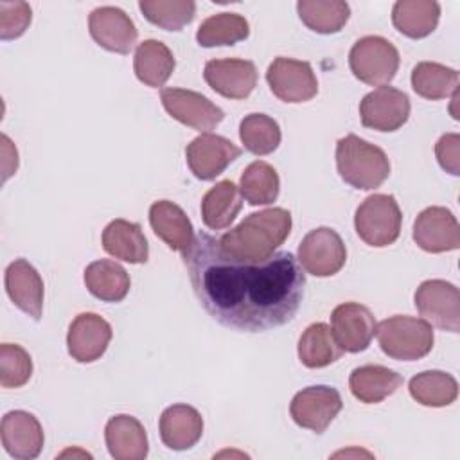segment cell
Returning <instances> with one entry per match:
<instances>
[{
    "label": "cell",
    "instance_id": "obj_41",
    "mask_svg": "<svg viewBox=\"0 0 460 460\" xmlns=\"http://www.w3.org/2000/svg\"><path fill=\"white\" fill-rule=\"evenodd\" d=\"M0 140H2V156H4V160H2V169H4L2 180L5 181L18 169V151H16L14 144L9 140L7 135H2Z\"/></svg>",
    "mask_w": 460,
    "mask_h": 460
},
{
    "label": "cell",
    "instance_id": "obj_40",
    "mask_svg": "<svg viewBox=\"0 0 460 460\" xmlns=\"http://www.w3.org/2000/svg\"><path fill=\"white\" fill-rule=\"evenodd\" d=\"M435 155L440 167L453 174H460V135L458 133H446L435 144Z\"/></svg>",
    "mask_w": 460,
    "mask_h": 460
},
{
    "label": "cell",
    "instance_id": "obj_25",
    "mask_svg": "<svg viewBox=\"0 0 460 460\" xmlns=\"http://www.w3.org/2000/svg\"><path fill=\"white\" fill-rule=\"evenodd\" d=\"M402 385V376L383 365H363L350 372L349 388L352 395L365 402L376 404L392 395Z\"/></svg>",
    "mask_w": 460,
    "mask_h": 460
},
{
    "label": "cell",
    "instance_id": "obj_15",
    "mask_svg": "<svg viewBox=\"0 0 460 460\" xmlns=\"http://www.w3.org/2000/svg\"><path fill=\"white\" fill-rule=\"evenodd\" d=\"M88 31L99 47L115 54H129L138 38L133 20L113 5L93 9L88 16Z\"/></svg>",
    "mask_w": 460,
    "mask_h": 460
},
{
    "label": "cell",
    "instance_id": "obj_3",
    "mask_svg": "<svg viewBox=\"0 0 460 460\" xmlns=\"http://www.w3.org/2000/svg\"><path fill=\"white\" fill-rule=\"evenodd\" d=\"M336 169L350 187L372 190L390 176V160L381 147L349 133L336 142Z\"/></svg>",
    "mask_w": 460,
    "mask_h": 460
},
{
    "label": "cell",
    "instance_id": "obj_39",
    "mask_svg": "<svg viewBox=\"0 0 460 460\" xmlns=\"http://www.w3.org/2000/svg\"><path fill=\"white\" fill-rule=\"evenodd\" d=\"M32 13L25 2H0V38L4 41L20 38L29 23Z\"/></svg>",
    "mask_w": 460,
    "mask_h": 460
},
{
    "label": "cell",
    "instance_id": "obj_26",
    "mask_svg": "<svg viewBox=\"0 0 460 460\" xmlns=\"http://www.w3.org/2000/svg\"><path fill=\"white\" fill-rule=\"evenodd\" d=\"M438 18L440 4L435 0H399L392 7L394 27L411 40L429 36L437 29Z\"/></svg>",
    "mask_w": 460,
    "mask_h": 460
},
{
    "label": "cell",
    "instance_id": "obj_1",
    "mask_svg": "<svg viewBox=\"0 0 460 460\" xmlns=\"http://www.w3.org/2000/svg\"><path fill=\"white\" fill-rule=\"evenodd\" d=\"M181 257L201 307L234 331L286 325L304 300L305 273L291 252H275L262 262L237 261L219 250L216 235L199 232Z\"/></svg>",
    "mask_w": 460,
    "mask_h": 460
},
{
    "label": "cell",
    "instance_id": "obj_35",
    "mask_svg": "<svg viewBox=\"0 0 460 460\" xmlns=\"http://www.w3.org/2000/svg\"><path fill=\"white\" fill-rule=\"evenodd\" d=\"M241 196L253 207L270 205L279 198L280 178L273 165L262 160L252 162L239 180Z\"/></svg>",
    "mask_w": 460,
    "mask_h": 460
},
{
    "label": "cell",
    "instance_id": "obj_22",
    "mask_svg": "<svg viewBox=\"0 0 460 460\" xmlns=\"http://www.w3.org/2000/svg\"><path fill=\"white\" fill-rule=\"evenodd\" d=\"M162 442L172 451H185L198 444L203 435V417L189 404L165 408L158 422Z\"/></svg>",
    "mask_w": 460,
    "mask_h": 460
},
{
    "label": "cell",
    "instance_id": "obj_21",
    "mask_svg": "<svg viewBox=\"0 0 460 460\" xmlns=\"http://www.w3.org/2000/svg\"><path fill=\"white\" fill-rule=\"evenodd\" d=\"M149 223L156 237L181 255L194 241V228L183 208L169 199L155 201L149 207Z\"/></svg>",
    "mask_w": 460,
    "mask_h": 460
},
{
    "label": "cell",
    "instance_id": "obj_36",
    "mask_svg": "<svg viewBox=\"0 0 460 460\" xmlns=\"http://www.w3.org/2000/svg\"><path fill=\"white\" fill-rule=\"evenodd\" d=\"M239 138L246 151L264 156L273 153L282 138L280 126L264 113H250L239 124Z\"/></svg>",
    "mask_w": 460,
    "mask_h": 460
},
{
    "label": "cell",
    "instance_id": "obj_31",
    "mask_svg": "<svg viewBox=\"0 0 460 460\" xmlns=\"http://www.w3.org/2000/svg\"><path fill=\"white\" fill-rule=\"evenodd\" d=\"M411 88L429 101L447 99L458 92V72L435 61H420L411 70Z\"/></svg>",
    "mask_w": 460,
    "mask_h": 460
},
{
    "label": "cell",
    "instance_id": "obj_6",
    "mask_svg": "<svg viewBox=\"0 0 460 460\" xmlns=\"http://www.w3.org/2000/svg\"><path fill=\"white\" fill-rule=\"evenodd\" d=\"M349 66L361 83L385 86L399 70V50L383 36H363L349 52Z\"/></svg>",
    "mask_w": 460,
    "mask_h": 460
},
{
    "label": "cell",
    "instance_id": "obj_18",
    "mask_svg": "<svg viewBox=\"0 0 460 460\" xmlns=\"http://www.w3.org/2000/svg\"><path fill=\"white\" fill-rule=\"evenodd\" d=\"M111 325L95 313L77 314L66 332L68 354L79 363L97 361L111 341Z\"/></svg>",
    "mask_w": 460,
    "mask_h": 460
},
{
    "label": "cell",
    "instance_id": "obj_14",
    "mask_svg": "<svg viewBox=\"0 0 460 460\" xmlns=\"http://www.w3.org/2000/svg\"><path fill=\"white\" fill-rule=\"evenodd\" d=\"M239 156L234 142L214 133H201L185 147L187 165L198 180H214Z\"/></svg>",
    "mask_w": 460,
    "mask_h": 460
},
{
    "label": "cell",
    "instance_id": "obj_5",
    "mask_svg": "<svg viewBox=\"0 0 460 460\" xmlns=\"http://www.w3.org/2000/svg\"><path fill=\"white\" fill-rule=\"evenodd\" d=\"M402 214L392 194L368 196L354 214V228L363 243L383 248L397 241Z\"/></svg>",
    "mask_w": 460,
    "mask_h": 460
},
{
    "label": "cell",
    "instance_id": "obj_19",
    "mask_svg": "<svg viewBox=\"0 0 460 460\" xmlns=\"http://www.w3.org/2000/svg\"><path fill=\"white\" fill-rule=\"evenodd\" d=\"M0 438L7 455L16 460L36 458L41 453L45 442L40 420L23 410H14L2 417Z\"/></svg>",
    "mask_w": 460,
    "mask_h": 460
},
{
    "label": "cell",
    "instance_id": "obj_32",
    "mask_svg": "<svg viewBox=\"0 0 460 460\" xmlns=\"http://www.w3.org/2000/svg\"><path fill=\"white\" fill-rule=\"evenodd\" d=\"M410 395L422 406H449L458 397L456 379L442 370H426L410 379Z\"/></svg>",
    "mask_w": 460,
    "mask_h": 460
},
{
    "label": "cell",
    "instance_id": "obj_30",
    "mask_svg": "<svg viewBox=\"0 0 460 460\" xmlns=\"http://www.w3.org/2000/svg\"><path fill=\"white\" fill-rule=\"evenodd\" d=\"M341 354L343 349L336 341L332 329L323 322L311 323L298 340V359L307 368H323L338 361Z\"/></svg>",
    "mask_w": 460,
    "mask_h": 460
},
{
    "label": "cell",
    "instance_id": "obj_23",
    "mask_svg": "<svg viewBox=\"0 0 460 460\" xmlns=\"http://www.w3.org/2000/svg\"><path fill=\"white\" fill-rule=\"evenodd\" d=\"M104 440L115 460H144L149 451L142 422L133 415H113L104 428Z\"/></svg>",
    "mask_w": 460,
    "mask_h": 460
},
{
    "label": "cell",
    "instance_id": "obj_20",
    "mask_svg": "<svg viewBox=\"0 0 460 460\" xmlns=\"http://www.w3.org/2000/svg\"><path fill=\"white\" fill-rule=\"evenodd\" d=\"M5 291L13 304L32 320L41 318L43 311V279L25 259L13 261L5 270Z\"/></svg>",
    "mask_w": 460,
    "mask_h": 460
},
{
    "label": "cell",
    "instance_id": "obj_33",
    "mask_svg": "<svg viewBox=\"0 0 460 460\" xmlns=\"http://www.w3.org/2000/svg\"><path fill=\"white\" fill-rule=\"evenodd\" d=\"M302 23L318 34L340 32L350 16V7L341 0H300L296 4Z\"/></svg>",
    "mask_w": 460,
    "mask_h": 460
},
{
    "label": "cell",
    "instance_id": "obj_17",
    "mask_svg": "<svg viewBox=\"0 0 460 460\" xmlns=\"http://www.w3.org/2000/svg\"><path fill=\"white\" fill-rule=\"evenodd\" d=\"M207 84L226 99H246L257 86V68L250 59L226 58L205 63Z\"/></svg>",
    "mask_w": 460,
    "mask_h": 460
},
{
    "label": "cell",
    "instance_id": "obj_24",
    "mask_svg": "<svg viewBox=\"0 0 460 460\" xmlns=\"http://www.w3.org/2000/svg\"><path fill=\"white\" fill-rule=\"evenodd\" d=\"M102 248L115 259L129 264H144L149 257L147 239L138 223L113 219L102 230Z\"/></svg>",
    "mask_w": 460,
    "mask_h": 460
},
{
    "label": "cell",
    "instance_id": "obj_37",
    "mask_svg": "<svg viewBox=\"0 0 460 460\" xmlns=\"http://www.w3.org/2000/svg\"><path fill=\"white\" fill-rule=\"evenodd\" d=\"M138 7L147 22L165 31H181L196 14L192 0H140Z\"/></svg>",
    "mask_w": 460,
    "mask_h": 460
},
{
    "label": "cell",
    "instance_id": "obj_38",
    "mask_svg": "<svg viewBox=\"0 0 460 460\" xmlns=\"http://www.w3.org/2000/svg\"><path fill=\"white\" fill-rule=\"evenodd\" d=\"M32 376V359L29 352L16 343L0 345V385L4 388H20Z\"/></svg>",
    "mask_w": 460,
    "mask_h": 460
},
{
    "label": "cell",
    "instance_id": "obj_10",
    "mask_svg": "<svg viewBox=\"0 0 460 460\" xmlns=\"http://www.w3.org/2000/svg\"><path fill=\"white\" fill-rule=\"evenodd\" d=\"M341 406L343 401L336 388L314 385L295 394L289 404V415L300 428L323 433L341 411Z\"/></svg>",
    "mask_w": 460,
    "mask_h": 460
},
{
    "label": "cell",
    "instance_id": "obj_16",
    "mask_svg": "<svg viewBox=\"0 0 460 460\" xmlns=\"http://www.w3.org/2000/svg\"><path fill=\"white\" fill-rule=\"evenodd\" d=\"M413 241L429 253H442L460 248V225L446 207L424 208L413 223Z\"/></svg>",
    "mask_w": 460,
    "mask_h": 460
},
{
    "label": "cell",
    "instance_id": "obj_27",
    "mask_svg": "<svg viewBox=\"0 0 460 460\" xmlns=\"http://www.w3.org/2000/svg\"><path fill=\"white\" fill-rule=\"evenodd\" d=\"M176 66L169 47L158 40L142 41L133 58V70L140 83L151 88H160L172 75Z\"/></svg>",
    "mask_w": 460,
    "mask_h": 460
},
{
    "label": "cell",
    "instance_id": "obj_13",
    "mask_svg": "<svg viewBox=\"0 0 460 460\" xmlns=\"http://www.w3.org/2000/svg\"><path fill=\"white\" fill-rule=\"evenodd\" d=\"M376 318L372 311L358 302H345L332 309L331 329L343 352H363L376 336Z\"/></svg>",
    "mask_w": 460,
    "mask_h": 460
},
{
    "label": "cell",
    "instance_id": "obj_29",
    "mask_svg": "<svg viewBox=\"0 0 460 460\" xmlns=\"http://www.w3.org/2000/svg\"><path fill=\"white\" fill-rule=\"evenodd\" d=\"M243 207L239 189L230 180L210 187L201 199V219L210 230H223L234 223Z\"/></svg>",
    "mask_w": 460,
    "mask_h": 460
},
{
    "label": "cell",
    "instance_id": "obj_28",
    "mask_svg": "<svg viewBox=\"0 0 460 460\" xmlns=\"http://www.w3.org/2000/svg\"><path fill=\"white\" fill-rule=\"evenodd\" d=\"M86 289L102 302H120L131 288L128 271L115 261L99 259L84 270Z\"/></svg>",
    "mask_w": 460,
    "mask_h": 460
},
{
    "label": "cell",
    "instance_id": "obj_9",
    "mask_svg": "<svg viewBox=\"0 0 460 460\" xmlns=\"http://www.w3.org/2000/svg\"><path fill=\"white\" fill-rule=\"evenodd\" d=\"M271 93L284 102H305L318 93V79L307 61L275 58L266 70Z\"/></svg>",
    "mask_w": 460,
    "mask_h": 460
},
{
    "label": "cell",
    "instance_id": "obj_7",
    "mask_svg": "<svg viewBox=\"0 0 460 460\" xmlns=\"http://www.w3.org/2000/svg\"><path fill=\"white\" fill-rule=\"evenodd\" d=\"M302 270L314 277L336 275L347 261V248L340 234L329 226H318L304 235L298 244Z\"/></svg>",
    "mask_w": 460,
    "mask_h": 460
},
{
    "label": "cell",
    "instance_id": "obj_12",
    "mask_svg": "<svg viewBox=\"0 0 460 460\" xmlns=\"http://www.w3.org/2000/svg\"><path fill=\"white\" fill-rule=\"evenodd\" d=\"M359 117L365 128L397 131L410 117V99L394 86H379L361 99Z\"/></svg>",
    "mask_w": 460,
    "mask_h": 460
},
{
    "label": "cell",
    "instance_id": "obj_8",
    "mask_svg": "<svg viewBox=\"0 0 460 460\" xmlns=\"http://www.w3.org/2000/svg\"><path fill=\"white\" fill-rule=\"evenodd\" d=\"M415 307L431 325L458 332L460 331V293L458 288L442 279H429L415 291Z\"/></svg>",
    "mask_w": 460,
    "mask_h": 460
},
{
    "label": "cell",
    "instance_id": "obj_11",
    "mask_svg": "<svg viewBox=\"0 0 460 460\" xmlns=\"http://www.w3.org/2000/svg\"><path fill=\"white\" fill-rule=\"evenodd\" d=\"M160 101L174 120L201 133H208L225 119L219 106L194 90L162 88Z\"/></svg>",
    "mask_w": 460,
    "mask_h": 460
},
{
    "label": "cell",
    "instance_id": "obj_34",
    "mask_svg": "<svg viewBox=\"0 0 460 460\" xmlns=\"http://www.w3.org/2000/svg\"><path fill=\"white\" fill-rule=\"evenodd\" d=\"M250 36V25L237 13H219L201 22L196 32V41L201 47L212 49L221 45H235Z\"/></svg>",
    "mask_w": 460,
    "mask_h": 460
},
{
    "label": "cell",
    "instance_id": "obj_4",
    "mask_svg": "<svg viewBox=\"0 0 460 460\" xmlns=\"http://www.w3.org/2000/svg\"><path fill=\"white\" fill-rule=\"evenodd\" d=\"M376 336L381 350L401 361H415L424 358L433 349V327L424 318L395 314L376 327Z\"/></svg>",
    "mask_w": 460,
    "mask_h": 460
},
{
    "label": "cell",
    "instance_id": "obj_2",
    "mask_svg": "<svg viewBox=\"0 0 460 460\" xmlns=\"http://www.w3.org/2000/svg\"><path fill=\"white\" fill-rule=\"evenodd\" d=\"M291 214L273 207L246 216L237 226L217 237L219 250L237 261L262 262L284 244L291 232Z\"/></svg>",
    "mask_w": 460,
    "mask_h": 460
}]
</instances>
